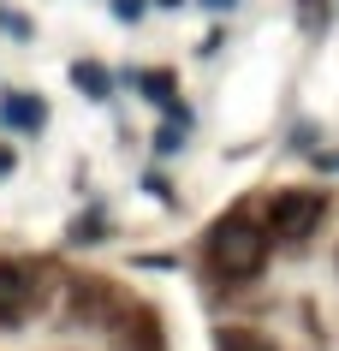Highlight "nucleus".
Wrapping results in <instances>:
<instances>
[{"mask_svg": "<svg viewBox=\"0 0 339 351\" xmlns=\"http://www.w3.org/2000/svg\"><path fill=\"white\" fill-rule=\"evenodd\" d=\"M262 262H268V232L250 215H226L208 226V268L221 280H250L262 274Z\"/></svg>", "mask_w": 339, "mask_h": 351, "instance_id": "nucleus-1", "label": "nucleus"}, {"mask_svg": "<svg viewBox=\"0 0 339 351\" xmlns=\"http://www.w3.org/2000/svg\"><path fill=\"white\" fill-rule=\"evenodd\" d=\"M321 215H327L321 191H280L274 208H268V226H274L280 239H310V232L321 226Z\"/></svg>", "mask_w": 339, "mask_h": 351, "instance_id": "nucleus-2", "label": "nucleus"}, {"mask_svg": "<svg viewBox=\"0 0 339 351\" xmlns=\"http://www.w3.org/2000/svg\"><path fill=\"white\" fill-rule=\"evenodd\" d=\"M30 298H36L30 268H18V262H0V322H18V315L30 310Z\"/></svg>", "mask_w": 339, "mask_h": 351, "instance_id": "nucleus-3", "label": "nucleus"}, {"mask_svg": "<svg viewBox=\"0 0 339 351\" xmlns=\"http://www.w3.org/2000/svg\"><path fill=\"white\" fill-rule=\"evenodd\" d=\"M6 125H24V131H36L42 125V101H30V95H6Z\"/></svg>", "mask_w": 339, "mask_h": 351, "instance_id": "nucleus-4", "label": "nucleus"}, {"mask_svg": "<svg viewBox=\"0 0 339 351\" xmlns=\"http://www.w3.org/2000/svg\"><path fill=\"white\" fill-rule=\"evenodd\" d=\"M221 351H274V346L256 339V333H244V328H226V333H221Z\"/></svg>", "mask_w": 339, "mask_h": 351, "instance_id": "nucleus-5", "label": "nucleus"}, {"mask_svg": "<svg viewBox=\"0 0 339 351\" xmlns=\"http://www.w3.org/2000/svg\"><path fill=\"white\" fill-rule=\"evenodd\" d=\"M77 90H90V95H108V77L95 72V66H77Z\"/></svg>", "mask_w": 339, "mask_h": 351, "instance_id": "nucleus-6", "label": "nucleus"}, {"mask_svg": "<svg viewBox=\"0 0 339 351\" xmlns=\"http://www.w3.org/2000/svg\"><path fill=\"white\" fill-rule=\"evenodd\" d=\"M303 24H310V30H321V24H327V6H321V0H303Z\"/></svg>", "mask_w": 339, "mask_h": 351, "instance_id": "nucleus-7", "label": "nucleus"}, {"mask_svg": "<svg viewBox=\"0 0 339 351\" xmlns=\"http://www.w3.org/2000/svg\"><path fill=\"white\" fill-rule=\"evenodd\" d=\"M113 12H119V19L131 24V19H137V12H143V0H113Z\"/></svg>", "mask_w": 339, "mask_h": 351, "instance_id": "nucleus-8", "label": "nucleus"}, {"mask_svg": "<svg viewBox=\"0 0 339 351\" xmlns=\"http://www.w3.org/2000/svg\"><path fill=\"white\" fill-rule=\"evenodd\" d=\"M0 173H12V155H6V149H0Z\"/></svg>", "mask_w": 339, "mask_h": 351, "instance_id": "nucleus-9", "label": "nucleus"}, {"mask_svg": "<svg viewBox=\"0 0 339 351\" xmlns=\"http://www.w3.org/2000/svg\"><path fill=\"white\" fill-rule=\"evenodd\" d=\"M208 6H232V0H208Z\"/></svg>", "mask_w": 339, "mask_h": 351, "instance_id": "nucleus-10", "label": "nucleus"}]
</instances>
